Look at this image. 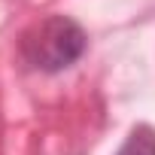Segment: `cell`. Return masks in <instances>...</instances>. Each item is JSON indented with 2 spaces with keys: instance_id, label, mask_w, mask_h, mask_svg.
<instances>
[{
  "instance_id": "cell-2",
  "label": "cell",
  "mask_w": 155,
  "mask_h": 155,
  "mask_svg": "<svg viewBox=\"0 0 155 155\" xmlns=\"http://www.w3.org/2000/svg\"><path fill=\"white\" fill-rule=\"evenodd\" d=\"M119 155H155V131L149 125H137L119 149Z\"/></svg>"
},
{
  "instance_id": "cell-1",
  "label": "cell",
  "mask_w": 155,
  "mask_h": 155,
  "mask_svg": "<svg viewBox=\"0 0 155 155\" xmlns=\"http://www.w3.org/2000/svg\"><path fill=\"white\" fill-rule=\"evenodd\" d=\"M82 52H85L82 28L64 15H52V18L40 21L21 40V55L28 58V64L37 70H46V73H58V70L70 67L73 61H79Z\"/></svg>"
}]
</instances>
